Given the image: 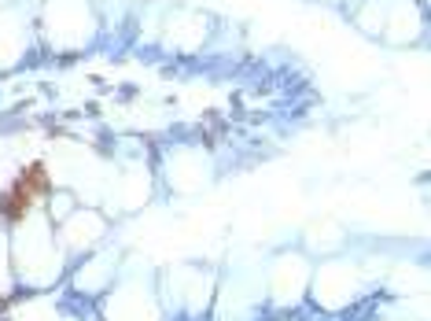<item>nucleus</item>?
Instances as JSON below:
<instances>
[{
	"label": "nucleus",
	"mask_w": 431,
	"mask_h": 321,
	"mask_svg": "<svg viewBox=\"0 0 431 321\" xmlns=\"http://www.w3.org/2000/svg\"><path fill=\"white\" fill-rule=\"evenodd\" d=\"M44 196H52L48 170H44V163H30L26 170L0 192V218H4L8 225L22 222L30 214V207H34L37 200H44Z\"/></svg>",
	"instance_id": "1"
}]
</instances>
